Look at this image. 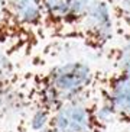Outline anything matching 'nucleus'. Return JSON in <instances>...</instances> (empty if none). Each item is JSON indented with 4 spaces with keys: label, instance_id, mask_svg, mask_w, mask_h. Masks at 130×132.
I'll list each match as a JSON object with an SVG mask.
<instances>
[{
    "label": "nucleus",
    "instance_id": "1",
    "mask_svg": "<svg viewBox=\"0 0 130 132\" xmlns=\"http://www.w3.org/2000/svg\"><path fill=\"white\" fill-rule=\"evenodd\" d=\"M100 71L81 60L67 61L33 76L27 84V99L32 112L51 118L68 103L92 97Z\"/></svg>",
    "mask_w": 130,
    "mask_h": 132
},
{
    "label": "nucleus",
    "instance_id": "5",
    "mask_svg": "<svg viewBox=\"0 0 130 132\" xmlns=\"http://www.w3.org/2000/svg\"><path fill=\"white\" fill-rule=\"evenodd\" d=\"M94 0H42L43 34L61 38L62 34L77 25Z\"/></svg>",
    "mask_w": 130,
    "mask_h": 132
},
{
    "label": "nucleus",
    "instance_id": "10",
    "mask_svg": "<svg viewBox=\"0 0 130 132\" xmlns=\"http://www.w3.org/2000/svg\"><path fill=\"white\" fill-rule=\"evenodd\" d=\"M19 68L7 54L0 51V89L20 84Z\"/></svg>",
    "mask_w": 130,
    "mask_h": 132
},
{
    "label": "nucleus",
    "instance_id": "6",
    "mask_svg": "<svg viewBox=\"0 0 130 132\" xmlns=\"http://www.w3.org/2000/svg\"><path fill=\"white\" fill-rule=\"evenodd\" d=\"M7 6L26 47L35 44L41 34L43 35L42 0H7Z\"/></svg>",
    "mask_w": 130,
    "mask_h": 132
},
{
    "label": "nucleus",
    "instance_id": "4",
    "mask_svg": "<svg viewBox=\"0 0 130 132\" xmlns=\"http://www.w3.org/2000/svg\"><path fill=\"white\" fill-rule=\"evenodd\" d=\"M98 102L106 120L130 125V74L113 71L100 73Z\"/></svg>",
    "mask_w": 130,
    "mask_h": 132
},
{
    "label": "nucleus",
    "instance_id": "7",
    "mask_svg": "<svg viewBox=\"0 0 130 132\" xmlns=\"http://www.w3.org/2000/svg\"><path fill=\"white\" fill-rule=\"evenodd\" d=\"M0 45L10 50L26 47V42L10 13L7 0H0Z\"/></svg>",
    "mask_w": 130,
    "mask_h": 132
},
{
    "label": "nucleus",
    "instance_id": "9",
    "mask_svg": "<svg viewBox=\"0 0 130 132\" xmlns=\"http://www.w3.org/2000/svg\"><path fill=\"white\" fill-rule=\"evenodd\" d=\"M106 60L111 65L113 71L130 74V39L108 48L106 51Z\"/></svg>",
    "mask_w": 130,
    "mask_h": 132
},
{
    "label": "nucleus",
    "instance_id": "8",
    "mask_svg": "<svg viewBox=\"0 0 130 132\" xmlns=\"http://www.w3.org/2000/svg\"><path fill=\"white\" fill-rule=\"evenodd\" d=\"M114 19L116 34L123 41L130 39V0H104Z\"/></svg>",
    "mask_w": 130,
    "mask_h": 132
},
{
    "label": "nucleus",
    "instance_id": "3",
    "mask_svg": "<svg viewBox=\"0 0 130 132\" xmlns=\"http://www.w3.org/2000/svg\"><path fill=\"white\" fill-rule=\"evenodd\" d=\"M107 120L100 102L88 97L65 105L52 115L43 132H106Z\"/></svg>",
    "mask_w": 130,
    "mask_h": 132
},
{
    "label": "nucleus",
    "instance_id": "2",
    "mask_svg": "<svg viewBox=\"0 0 130 132\" xmlns=\"http://www.w3.org/2000/svg\"><path fill=\"white\" fill-rule=\"evenodd\" d=\"M116 34L114 19L104 0H94L82 19L59 39H74L82 42L94 52H106Z\"/></svg>",
    "mask_w": 130,
    "mask_h": 132
}]
</instances>
